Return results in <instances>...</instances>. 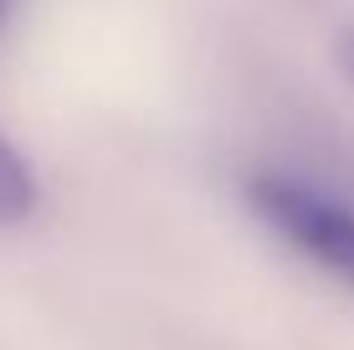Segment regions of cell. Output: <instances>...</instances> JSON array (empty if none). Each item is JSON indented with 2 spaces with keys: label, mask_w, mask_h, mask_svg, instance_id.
Returning a JSON list of instances; mask_svg holds the SVG:
<instances>
[{
  "label": "cell",
  "mask_w": 354,
  "mask_h": 350,
  "mask_svg": "<svg viewBox=\"0 0 354 350\" xmlns=\"http://www.w3.org/2000/svg\"><path fill=\"white\" fill-rule=\"evenodd\" d=\"M334 67H339V72H344V82H349V88H354V26L334 36Z\"/></svg>",
  "instance_id": "3957f363"
},
{
  "label": "cell",
  "mask_w": 354,
  "mask_h": 350,
  "mask_svg": "<svg viewBox=\"0 0 354 350\" xmlns=\"http://www.w3.org/2000/svg\"><path fill=\"white\" fill-rule=\"evenodd\" d=\"M0 6H6V0H0Z\"/></svg>",
  "instance_id": "277c9868"
},
{
  "label": "cell",
  "mask_w": 354,
  "mask_h": 350,
  "mask_svg": "<svg viewBox=\"0 0 354 350\" xmlns=\"http://www.w3.org/2000/svg\"><path fill=\"white\" fill-rule=\"evenodd\" d=\"M247 196H252V211H257L288 247H298L303 258H313L319 268L354 283V207L324 196V191H313V186H303V180H283V175L252 180Z\"/></svg>",
  "instance_id": "6da1fadb"
},
{
  "label": "cell",
  "mask_w": 354,
  "mask_h": 350,
  "mask_svg": "<svg viewBox=\"0 0 354 350\" xmlns=\"http://www.w3.org/2000/svg\"><path fill=\"white\" fill-rule=\"evenodd\" d=\"M41 201V180L26 165V155L16 150L10 139H0V227L10 222H26Z\"/></svg>",
  "instance_id": "7a4b0ae2"
}]
</instances>
